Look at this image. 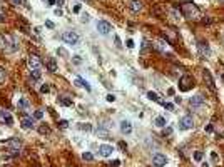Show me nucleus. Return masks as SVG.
<instances>
[{"label": "nucleus", "mask_w": 224, "mask_h": 167, "mask_svg": "<svg viewBox=\"0 0 224 167\" xmlns=\"http://www.w3.org/2000/svg\"><path fill=\"white\" fill-rule=\"evenodd\" d=\"M181 13L189 20H197L201 17V12L197 9V5L194 2H191V0H186V2L181 3Z\"/></svg>", "instance_id": "f257e3e1"}, {"label": "nucleus", "mask_w": 224, "mask_h": 167, "mask_svg": "<svg viewBox=\"0 0 224 167\" xmlns=\"http://www.w3.org/2000/svg\"><path fill=\"white\" fill-rule=\"evenodd\" d=\"M12 44H13V40H12L10 35L0 34V50H3V52H13L15 45H12Z\"/></svg>", "instance_id": "f03ea898"}, {"label": "nucleus", "mask_w": 224, "mask_h": 167, "mask_svg": "<svg viewBox=\"0 0 224 167\" xmlns=\"http://www.w3.org/2000/svg\"><path fill=\"white\" fill-rule=\"evenodd\" d=\"M192 87H194V79H192L191 75H182V77L179 79V89H181L182 92H187V90H191Z\"/></svg>", "instance_id": "7ed1b4c3"}, {"label": "nucleus", "mask_w": 224, "mask_h": 167, "mask_svg": "<svg viewBox=\"0 0 224 167\" xmlns=\"http://www.w3.org/2000/svg\"><path fill=\"white\" fill-rule=\"evenodd\" d=\"M197 52H199V57H201V59H209V55H211V49H209L207 42L199 40V42H197Z\"/></svg>", "instance_id": "20e7f679"}, {"label": "nucleus", "mask_w": 224, "mask_h": 167, "mask_svg": "<svg viewBox=\"0 0 224 167\" xmlns=\"http://www.w3.org/2000/svg\"><path fill=\"white\" fill-rule=\"evenodd\" d=\"M62 40H64L65 44H70V45H77L80 39H79V35L75 32L69 30V32H64V34H62Z\"/></svg>", "instance_id": "39448f33"}, {"label": "nucleus", "mask_w": 224, "mask_h": 167, "mask_svg": "<svg viewBox=\"0 0 224 167\" xmlns=\"http://www.w3.org/2000/svg\"><path fill=\"white\" fill-rule=\"evenodd\" d=\"M5 146H9L10 152H12L13 156H19V154H20V147H22V144H20L19 139H9V140H5Z\"/></svg>", "instance_id": "423d86ee"}, {"label": "nucleus", "mask_w": 224, "mask_h": 167, "mask_svg": "<svg viewBox=\"0 0 224 167\" xmlns=\"http://www.w3.org/2000/svg\"><path fill=\"white\" fill-rule=\"evenodd\" d=\"M27 64H29L30 69H40V67H42V59H40L37 54H30Z\"/></svg>", "instance_id": "0eeeda50"}, {"label": "nucleus", "mask_w": 224, "mask_h": 167, "mask_svg": "<svg viewBox=\"0 0 224 167\" xmlns=\"http://www.w3.org/2000/svg\"><path fill=\"white\" fill-rule=\"evenodd\" d=\"M179 127L184 129V130L192 129V127H194V120H192V117H191V115H184V117H181V120H179Z\"/></svg>", "instance_id": "6e6552de"}, {"label": "nucleus", "mask_w": 224, "mask_h": 167, "mask_svg": "<svg viewBox=\"0 0 224 167\" xmlns=\"http://www.w3.org/2000/svg\"><path fill=\"white\" fill-rule=\"evenodd\" d=\"M97 30H99V34L107 35V34H110V30H112V25H110L109 22H106V20H99L97 22Z\"/></svg>", "instance_id": "1a4fd4ad"}, {"label": "nucleus", "mask_w": 224, "mask_h": 167, "mask_svg": "<svg viewBox=\"0 0 224 167\" xmlns=\"http://www.w3.org/2000/svg\"><path fill=\"white\" fill-rule=\"evenodd\" d=\"M206 104V100L202 95H194V97H191L189 99V105L191 107H194V109H199V107H202Z\"/></svg>", "instance_id": "9d476101"}, {"label": "nucleus", "mask_w": 224, "mask_h": 167, "mask_svg": "<svg viewBox=\"0 0 224 167\" xmlns=\"http://www.w3.org/2000/svg\"><path fill=\"white\" fill-rule=\"evenodd\" d=\"M166 164H167V157L162 156V154H156L152 157V166L154 167H164Z\"/></svg>", "instance_id": "9b49d317"}, {"label": "nucleus", "mask_w": 224, "mask_h": 167, "mask_svg": "<svg viewBox=\"0 0 224 167\" xmlns=\"http://www.w3.org/2000/svg\"><path fill=\"white\" fill-rule=\"evenodd\" d=\"M22 127L24 129H34L35 127V119L30 115H24L22 117Z\"/></svg>", "instance_id": "f8f14e48"}, {"label": "nucleus", "mask_w": 224, "mask_h": 167, "mask_svg": "<svg viewBox=\"0 0 224 167\" xmlns=\"http://www.w3.org/2000/svg\"><path fill=\"white\" fill-rule=\"evenodd\" d=\"M114 152V147L112 146H107V144H102L100 147H99V154L102 156V157H109L110 154Z\"/></svg>", "instance_id": "ddd939ff"}, {"label": "nucleus", "mask_w": 224, "mask_h": 167, "mask_svg": "<svg viewBox=\"0 0 224 167\" xmlns=\"http://www.w3.org/2000/svg\"><path fill=\"white\" fill-rule=\"evenodd\" d=\"M202 77H204L206 84H207V87H209L211 90H213V92H214L216 87H214V80H213V75H211V72H209V70H204V72H202Z\"/></svg>", "instance_id": "4468645a"}, {"label": "nucleus", "mask_w": 224, "mask_h": 167, "mask_svg": "<svg viewBox=\"0 0 224 167\" xmlns=\"http://www.w3.org/2000/svg\"><path fill=\"white\" fill-rule=\"evenodd\" d=\"M147 99H149V100H154V102L161 104V105H164V100L161 99V95H159V94H156V92H152V90H151V92H147Z\"/></svg>", "instance_id": "2eb2a0df"}, {"label": "nucleus", "mask_w": 224, "mask_h": 167, "mask_svg": "<svg viewBox=\"0 0 224 167\" xmlns=\"http://www.w3.org/2000/svg\"><path fill=\"white\" fill-rule=\"evenodd\" d=\"M0 117L7 122V125H12V124H13V119H12V115H10V112H9V110H5V109L0 110Z\"/></svg>", "instance_id": "dca6fc26"}, {"label": "nucleus", "mask_w": 224, "mask_h": 167, "mask_svg": "<svg viewBox=\"0 0 224 167\" xmlns=\"http://www.w3.org/2000/svg\"><path fill=\"white\" fill-rule=\"evenodd\" d=\"M120 132H122V134H130V132H132V125H130L129 120H122V122H120Z\"/></svg>", "instance_id": "f3484780"}, {"label": "nucleus", "mask_w": 224, "mask_h": 167, "mask_svg": "<svg viewBox=\"0 0 224 167\" xmlns=\"http://www.w3.org/2000/svg\"><path fill=\"white\" fill-rule=\"evenodd\" d=\"M129 7L134 10V12H139V10H142V2H141V0H130Z\"/></svg>", "instance_id": "a211bd4d"}, {"label": "nucleus", "mask_w": 224, "mask_h": 167, "mask_svg": "<svg viewBox=\"0 0 224 167\" xmlns=\"http://www.w3.org/2000/svg\"><path fill=\"white\" fill-rule=\"evenodd\" d=\"M97 135H99L100 139H109V137H110L109 130H107V129H102V127H99V129H97Z\"/></svg>", "instance_id": "6ab92c4d"}, {"label": "nucleus", "mask_w": 224, "mask_h": 167, "mask_svg": "<svg viewBox=\"0 0 224 167\" xmlns=\"http://www.w3.org/2000/svg\"><path fill=\"white\" fill-rule=\"evenodd\" d=\"M154 124H156L157 127H166L167 120H166V117H156V120H154Z\"/></svg>", "instance_id": "aec40b11"}, {"label": "nucleus", "mask_w": 224, "mask_h": 167, "mask_svg": "<svg viewBox=\"0 0 224 167\" xmlns=\"http://www.w3.org/2000/svg\"><path fill=\"white\" fill-rule=\"evenodd\" d=\"M47 67H49L50 72H57V64H55V60H54V59L47 60Z\"/></svg>", "instance_id": "412c9836"}, {"label": "nucleus", "mask_w": 224, "mask_h": 167, "mask_svg": "<svg viewBox=\"0 0 224 167\" xmlns=\"http://www.w3.org/2000/svg\"><path fill=\"white\" fill-rule=\"evenodd\" d=\"M75 84H77V85H80V87H85L87 90H90V85L87 84V80L80 79V77H77V79H75Z\"/></svg>", "instance_id": "4be33fe9"}, {"label": "nucleus", "mask_w": 224, "mask_h": 167, "mask_svg": "<svg viewBox=\"0 0 224 167\" xmlns=\"http://www.w3.org/2000/svg\"><path fill=\"white\" fill-rule=\"evenodd\" d=\"M19 107L20 109H29V100H27V99H19Z\"/></svg>", "instance_id": "5701e85b"}, {"label": "nucleus", "mask_w": 224, "mask_h": 167, "mask_svg": "<svg viewBox=\"0 0 224 167\" xmlns=\"http://www.w3.org/2000/svg\"><path fill=\"white\" fill-rule=\"evenodd\" d=\"M169 37V42H174L176 40V34L174 32H172V30H166V32H164V37Z\"/></svg>", "instance_id": "b1692460"}, {"label": "nucleus", "mask_w": 224, "mask_h": 167, "mask_svg": "<svg viewBox=\"0 0 224 167\" xmlns=\"http://www.w3.org/2000/svg\"><path fill=\"white\" fill-rule=\"evenodd\" d=\"M32 79H34V80H39V79H40L39 69H32Z\"/></svg>", "instance_id": "393cba45"}, {"label": "nucleus", "mask_w": 224, "mask_h": 167, "mask_svg": "<svg viewBox=\"0 0 224 167\" xmlns=\"http://www.w3.org/2000/svg\"><path fill=\"white\" fill-rule=\"evenodd\" d=\"M77 127L80 129V130H92V125H90V124H79Z\"/></svg>", "instance_id": "a878e982"}, {"label": "nucleus", "mask_w": 224, "mask_h": 167, "mask_svg": "<svg viewBox=\"0 0 224 167\" xmlns=\"http://www.w3.org/2000/svg\"><path fill=\"white\" fill-rule=\"evenodd\" d=\"M60 104H62V105H72V100H70V99H65V97H60Z\"/></svg>", "instance_id": "bb28decb"}, {"label": "nucleus", "mask_w": 224, "mask_h": 167, "mask_svg": "<svg viewBox=\"0 0 224 167\" xmlns=\"http://www.w3.org/2000/svg\"><path fill=\"white\" fill-rule=\"evenodd\" d=\"M5 79H7V74H5V70L3 69H0V85L5 82Z\"/></svg>", "instance_id": "cd10ccee"}, {"label": "nucleus", "mask_w": 224, "mask_h": 167, "mask_svg": "<svg viewBox=\"0 0 224 167\" xmlns=\"http://www.w3.org/2000/svg\"><path fill=\"white\" fill-rule=\"evenodd\" d=\"M202 157H204V154H202L201 150H197V152L194 154V159L197 160V162H201V160H202Z\"/></svg>", "instance_id": "c85d7f7f"}, {"label": "nucleus", "mask_w": 224, "mask_h": 167, "mask_svg": "<svg viewBox=\"0 0 224 167\" xmlns=\"http://www.w3.org/2000/svg\"><path fill=\"white\" fill-rule=\"evenodd\" d=\"M44 117V112H42V110H35V112H34V119H35V120H39V119H42Z\"/></svg>", "instance_id": "c756f323"}, {"label": "nucleus", "mask_w": 224, "mask_h": 167, "mask_svg": "<svg viewBox=\"0 0 224 167\" xmlns=\"http://www.w3.org/2000/svg\"><path fill=\"white\" fill-rule=\"evenodd\" d=\"M82 159H84V160H92L94 156H92L90 152H84V154H82Z\"/></svg>", "instance_id": "7c9ffc66"}, {"label": "nucleus", "mask_w": 224, "mask_h": 167, "mask_svg": "<svg viewBox=\"0 0 224 167\" xmlns=\"http://www.w3.org/2000/svg\"><path fill=\"white\" fill-rule=\"evenodd\" d=\"M39 132H40V134H49V132H50V129L47 127V125H42V127L39 129Z\"/></svg>", "instance_id": "2f4dec72"}, {"label": "nucleus", "mask_w": 224, "mask_h": 167, "mask_svg": "<svg viewBox=\"0 0 224 167\" xmlns=\"http://www.w3.org/2000/svg\"><path fill=\"white\" fill-rule=\"evenodd\" d=\"M67 125H69L67 120H60V122H59V127L60 129H67Z\"/></svg>", "instance_id": "473e14b6"}, {"label": "nucleus", "mask_w": 224, "mask_h": 167, "mask_svg": "<svg viewBox=\"0 0 224 167\" xmlns=\"http://www.w3.org/2000/svg\"><path fill=\"white\" fill-rule=\"evenodd\" d=\"M120 166V160H112V162H109V167H119Z\"/></svg>", "instance_id": "72a5a7b5"}, {"label": "nucleus", "mask_w": 224, "mask_h": 167, "mask_svg": "<svg viewBox=\"0 0 224 167\" xmlns=\"http://www.w3.org/2000/svg\"><path fill=\"white\" fill-rule=\"evenodd\" d=\"M49 90H50L49 85H42V87H40V92H42V94H45V92H49Z\"/></svg>", "instance_id": "f704fd0d"}, {"label": "nucleus", "mask_w": 224, "mask_h": 167, "mask_svg": "<svg viewBox=\"0 0 224 167\" xmlns=\"http://www.w3.org/2000/svg\"><path fill=\"white\" fill-rule=\"evenodd\" d=\"M147 49H149V42H147V40H144V42H142V52H146Z\"/></svg>", "instance_id": "c9c22d12"}, {"label": "nucleus", "mask_w": 224, "mask_h": 167, "mask_svg": "<svg viewBox=\"0 0 224 167\" xmlns=\"http://www.w3.org/2000/svg\"><path fill=\"white\" fill-rule=\"evenodd\" d=\"M164 107H166L167 110H174V105H172V104H169V102H164Z\"/></svg>", "instance_id": "e433bc0d"}, {"label": "nucleus", "mask_w": 224, "mask_h": 167, "mask_svg": "<svg viewBox=\"0 0 224 167\" xmlns=\"http://www.w3.org/2000/svg\"><path fill=\"white\" fill-rule=\"evenodd\" d=\"M172 134V127H166L164 129V135H171Z\"/></svg>", "instance_id": "4c0bfd02"}, {"label": "nucleus", "mask_w": 224, "mask_h": 167, "mask_svg": "<svg viewBox=\"0 0 224 167\" xmlns=\"http://www.w3.org/2000/svg\"><path fill=\"white\" fill-rule=\"evenodd\" d=\"M109 100V102H114V100H116V95H114V94H107V97H106Z\"/></svg>", "instance_id": "58836bf2"}, {"label": "nucleus", "mask_w": 224, "mask_h": 167, "mask_svg": "<svg viewBox=\"0 0 224 167\" xmlns=\"http://www.w3.org/2000/svg\"><path fill=\"white\" fill-rule=\"evenodd\" d=\"M126 44H127V47H129V49H132V47H134V42H132V40H130V39L127 40Z\"/></svg>", "instance_id": "ea45409f"}, {"label": "nucleus", "mask_w": 224, "mask_h": 167, "mask_svg": "<svg viewBox=\"0 0 224 167\" xmlns=\"http://www.w3.org/2000/svg\"><path fill=\"white\" fill-rule=\"evenodd\" d=\"M2 22H5V13H3V12H0V23H2Z\"/></svg>", "instance_id": "a19ab883"}, {"label": "nucleus", "mask_w": 224, "mask_h": 167, "mask_svg": "<svg viewBox=\"0 0 224 167\" xmlns=\"http://www.w3.org/2000/svg\"><path fill=\"white\" fill-rule=\"evenodd\" d=\"M211 159H213V160H217V154H216V152H211Z\"/></svg>", "instance_id": "79ce46f5"}, {"label": "nucleus", "mask_w": 224, "mask_h": 167, "mask_svg": "<svg viewBox=\"0 0 224 167\" xmlns=\"http://www.w3.org/2000/svg\"><path fill=\"white\" fill-rule=\"evenodd\" d=\"M119 147L122 149V150H126V149H127V146L124 144V142H119Z\"/></svg>", "instance_id": "37998d69"}, {"label": "nucleus", "mask_w": 224, "mask_h": 167, "mask_svg": "<svg viewBox=\"0 0 224 167\" xmlns=\"http://www.w3.org/2000/svg\"><path fill=\"white\" fill-rule=\"evenodd\" d=\"M45 25H47V27H49V29H52V27H54V23H52V22H50V20H47V22H45Z\"/></svg>", "instance_id": "c03bdc74"}, {"label": "nucleus", "mask_w": 224, "mask_h": 167, "mask_svg": "<svg viewBox=\"0 0 224 167\" xmlns=\"http://www.w3.org/2000/svg\"><path fill=\"white\" fill-rule=\"evenodd\" d=\"M116 45H117V47H120V45H122V44H120V39H119V37H116Z\"/></svg>", "instance_id": "a18cd8bd"}, {"label": "nucleus", "mask_w": 224, "mask_h": 167, "mask_svg": "<svg viewBox=\"0 0 224 167\" xmlns=\"http://www.w3.org/2000/svg\"><path fill=\"white\" fill-rule=\"evenodd\" d=\"M74 12H75V13H79V12H80V5H75V7H74Z\"/></svg>", "instance_id": "49530a36"}, {"label": "nucleus", "mask_w": 224, "mask_h": 167, "mask_svg": "<svg viewBox=\"0 0 224 167\" xmlns=\"http://www.w3.org/2000/svg\"><path fill=\"white\" fill-rule=\"evenodd\" d=\"M206 132H213V125H206Z\"/></svg>", "instance_id": "de8ad7c7"}, {"label": "nucleus", "mask_w": 224, "mask_h": 167, "mask_svg": "<svg viewBox=\"0 0 224 167\" xmlns=\"http://www.w3.org/2000/svg\"><path fill=\"white\" fill-rule=\"evenodd\" d=\"M211 22H213L211 19H202V23H211Z\"/></svg>", "instance_id": "09e8293b"}, {"label": "nucleus", "mask_w": 224, "mask_h": 167, "mask_svg": "<svg viewBox=\"0 0 224 167\" xmlns=\"http://www.w3.org/2000/svg\"><path fill=\"white\" fill-rule=\"evenodd\" d=\"M55 2H57V0H49V5H50V7H52V5H55Z\"/></svg>", "instance_id": "8fccbe9b"}, {"label": "nucleus", "mask_w": 224, "mask_h": 167, "mask_svg": "<svg viewBox=\"0 0 224 167\" xmlns=\"http://www.w3.org/2000/svg\"><path fill=\"white\" fill-rule=\"evenodd\" d=\"M202 167H209V166H207V164H206V162H204V164H202Z\"/></svg>", "instance_id": "3c124183"}, {"label": "nucleus", "mask_w": 224, "mask_h": 167, "mask_svg": "<svg viewBox=\"0 0 224 167\" xmlns=\"http://www.w3.org/2000/svg\"><path fill=\"white\" fill-rule=\"evenodd\" d=\"M223 80H224V74H223Z\"/></svg>", "instance_id": "603ef678"}, {"label": "nucleus", "mask_w": 224, "mask_h": 167, "mask_svg": "<svg viewBox=\"0 0 224 167\" xmlns=\"http://www.w3.org/2000/svg\"><path fill=\"white\" fill-rule=\"evenodd\" d=\"M223 2H224V0H223Z\"/></svg>", "instance_id": "864d4df0"}]
</instances>
